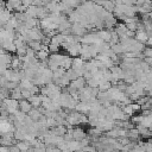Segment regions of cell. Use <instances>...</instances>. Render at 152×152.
Segmentation results:
<instances>
[{"label":"cell","instance_id":"cell-21","mask_svg":"<svg viewBox=\"0 0 152 152\" xmlns=\"http://www.w3.org/2000/svg\"><path fill=\"white\" fill-rule=\"evenodd\" d=\"M61 152H70L69 150H63V151H61Z\"/></svg>","mask_w":152,"mask_h":152},{"label":"cell","instance_id":"cell-16","mask_svg":"<svg viewBox=\"0 0 152 152\" xmlns=\"http://www.w3.org/2000/svg\"><path fill=\"white\" fill-rule=\"evenodd\" d=\"M21 5H23V6H25V7L27 8L28 6L33 5V0H21Z\"/></svg>","mask_w":152,"mask_h":152},{"label":"cell","instance_id":"cell-6","mask_svg":"<svg viewBox=\"0 0 152 152\" xmlns=\"http://www.w3.org/2000/svg\"><path fill=\"white\" fill-rule=\"evenodd\" d=\"M80 148H82L81 147V142L78 141V140H69V141H66V150H69L70 152H74V151H76V150H80Z\"/></svg>","mask_w":152,"mask_h":152},{"label":"cell","instance_id":"cell-3","mask_svg":"<svg viewBox=\"0 0 152 152\" xmlns=\"http://www.w3.org/2000/svg\"><path fill=\"white\" fill-rule=\"evenodd\" d=\"M71 88H74V89H76V90H80L81 88H83L84 86H86V80L83 78V76H80V77H77L76 80H74V81H70V84H69Z\"/></svg>","mask_w":152,"mask_h":152},{"label":"cell","instance_id":"cell-15","mask_svg":"<svg viewBox=\"0 0 152 152\" xmlns=\"http://www.w3.org/2000/svg\"><path fill=\"white\" fill-rule=\"evenodd\" d=\"M45 152H61V150L55 145H48L45 147Z\"/></svg>","mask_w":152,"mask_h":152},{"label":"cell","instance_id":"cell-13","mask_svg":"<svg viewBox=\"0 0 152 152\" xmlns=\"http://www.w3.org/2000/svg\"><path fill=\"white\" fill-rule=\"evenodd\" d=\"M110 87H112V84H110L109 81H102V82H100L99 86H97V88H99L100 91H106V90H108Z\"/></svg>","mask_w":152,"mask_h":152},{"label":"cell","instance_id":"cell-2","mask_svg":"<svg viewBox=\"0 0 152 152\" xmlns=\"http://www.w3.org/2000/svg\"><path fill=\"white\" fill-rule=\"evenodd\" d=\"M86 135H87V133H86V131H84L83 128L77 127V126H75V127L72 128V139H74V140L81 141Z\"/></svg>","mask_w":152,"mask_h":152},{"label":"cell","instance_id":"cell-4","mask_svg":"<svg viewBox=\"0 0 152 152\" xmlns=\"http://www.w3.org/2000/svg\"><path fill=\"white\" fill-rule=\"evenodd\" d=\"M27 101L31 103L32 108H38L40 104H42V100H40V95L39 94H36V95H31Z\"/></svg>","mask_w":152,"mask_h":152},{"label":"cell","instance_id":"cell-8","mask_svg":"<svg viewBox=\"0 0 152 152\" xmlns=\"http://www.w3.org/2000/svg\"><path fill=\"white\" fill-rule=\"evenodd\" d=\"M127 138L131 140V141H137L140 139V135H139V132L137 131V128H131V129H127Z\"/></svg>","mask_w":152,"mask_h":152},{"label":"cell","instance_id":"cell-19","mask_svg":"<svg viewBox=\"0 0 152 152\" xmlns=\"http://www.w3.org/2000/svg\"><path fill=\"white\" fill-rule=\"evenodd\" d=\"M0 152H8V147H7V146H2V145H0Z\"/></svg>","mask_w":152,"mask_h":152},{"label":"cell","instance_id":"cell-1","mask_svg":"<svg viewBox=\"0 0 152 152\" xmlns=\"http://www.w3.org/2000/svg\"><path fill=\"white\" fill-rule=\"evenodd\" d=\"M18 109H19L20 112H23V113L27 114V113L32 109V106H31V103H30L27 100L21 99V100H19V101H18Z\"/></svg>","mask_w":152,"mask_h":152},{"label":"cell","instance_id":"cell-20","mask_svg":"<svg viewBox=\"0 0 152 152\" xmlns=\"http://www.w3.org/2000/svg\"><path fill=\"white\" fill-rule=\"evenodd\" d=\"M74 152H84L82 148H80V150H76V151H74Z\"/></svg>","mask_w":152,"mask_h":152},{"label":"cell","instance_id":"cell-18","mask_svg":"<svg viewBox=\"0 0 152 152\" xmlns=\"http://www.w3.org/2000/svg\"><path fill=\"white\" fill-rule=\"evenodd\" d=\"M8 152H20V151H19V148L15 145H11L8 147Z\"/></svg>","mask_w":152,"mask_h":152},{"label":"cell","instance_id":"cell-11","mask_svg":"<svg viewBox=\"0 0 152 152\" xmlns=\"http://www.w3.org/2000/svg\"><path fill=\"white\" fill-rule=\"evenodd\" d=\"M27 115H28L33 121H38V119L40 118L42 113L39 112V109H38V108H32V109L27 113Z\"/></svg>","mask_w":152,"mask_h":152},{"label":"cell","instance_id":"cell-9","mask_svg":"<svg viewBox=\"0 0 152 152\" xmlns=\"http://www.w3.org/2000/svg\"><path fill=\"white\" fill-rule=\"evenodd\" d=\"M15 146L19 148V151H20V152H27V151H28V148L31 147V146H30V142H28V141H26V140L17 141V142H15Z\"/></svg>","mask_w":152,"mask_h":152},{"label":"cell","instance_id":"cell-10","mask_svg":"<svg viewBox=\"0 0 152 152\" xmlns=\"http://www.w3.org/2000/svg\"><path fill=\"white\" fill-rule=\"evenodd\" d=\"M71 63H72V57L64 56V57H63V61H62V63H61L59 66H62V68H64L65 70H68V69L71 68Z\"/></svg>","mask_w":152,"mask_h":152},{"label":"cell","instance_id":"cell-14","mask_svg":"<svg viewBox=\"0 0 152 152\" xmlns=\"http://www.w3.org/2000/svg\"><path fill=\"white\" fill-rule=\"evenodd\" d=\"M59 44H57V43H53V42H50V44L48 45V48H49V52L50 53H57L58 51H59Z\"/></svg>","mask_w":152,"mask_h":152},{"label":"cell","instance_id":"cell-5","mask_svg":"<svg viewBox=\"0 0 152 152\" xmlns=\"http://www.w3.org/2000/svg\"><path fill=\"white\" fill-rule=\"evenodd\" d=\"M83 64H84V61L81 57H74L72 63H71V69L72 70H81V69H83Z\"/></svg>","mask_w":152,"mask_h":152},{"label":"cell","instance_id":"cell-7","mask_svg":"<svg viewBox=\"0 0 152 152\" xmlns=\"http://www.w3.org/2000/svg\"><path fill=\"white\" fill-rule=\"evenodd\" d=\"M96 34L101 40H103L106 43H108L110 39V31L109 30H99V32H96Z\"/></svg>","mask_w":152,"mask_h":152},{"label":"cell","instance_id":"cell-17","mask_svg":"<svg viewBox=\"0 0 152 152\" xmlns=\"http://www.w3.org/2000/svg\"><path fill=\"white\" fill-rule=\"evenodd\" d=\"M142 61H144L147 65H150V66L152 65V57H144V58H142Z\"/></svg>","mask_w":152,"mask_h":152},{"label":"cell","instance_id":"cell-12","mask_svg":"<svg viewBox=\"0 0 152 152\" xmlns=\"http://www.w3.org/2000/svg\"><path fill=\"white\" fill-rule=\"evenodd\" d=\"M49 55H50V53H49L48 51L39 50V51H37V52H36V58H37L38 61H44V59H48Z\"/></svg>","mask_w":152,"mask_h":152}]
</instances>
